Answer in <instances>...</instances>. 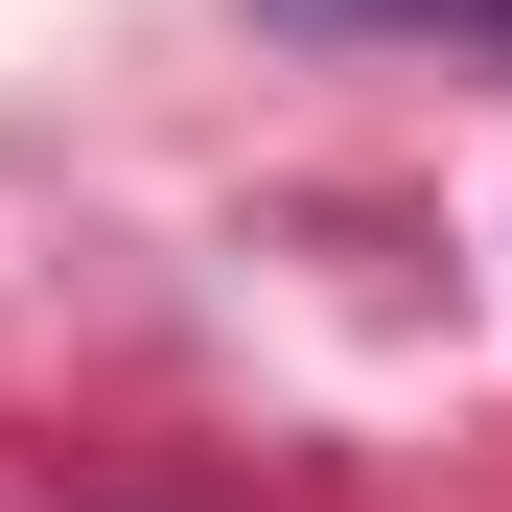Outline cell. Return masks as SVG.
I'll return each mask as SVG.
<instances>
[{"mask_svg":"<svg viewBox=\"0 0 512 512\" xmlns=\"http://www.w3.org/2000/svg\"><path fill=\"white\" fill-rule=\"evenodd\" d=\"M303 24H466V47H512V0H303Z\"/></svg>","mask_w":512,"mask_h":512,"instance_id":"6da1fadb","label":"cell"}]
</instances>
